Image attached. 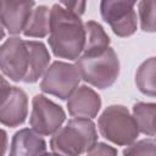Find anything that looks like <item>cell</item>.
Returning <instances> with one entry per match:
<instances>
[{"label": "cell", "instance_id": "6da1fadb", "mask_svg": "<svg viewBox=\"0 0 156 156\" xmlns=\"http://www.w3.org/2000/svg\"><path fill=\"white\" fill-rule=\"evenodd\" d=\"M85 28L79 15L54 5L50 11L49 45L55 56L77 60L84 50Z\"/></svg>", "mask_w": 156, "mask_h": 156}, {"label": "cell", "instance_id": "7a4b0ae2", "mask_svg": "<svg viewBox=\"0 0 156 156\" xmlns=\"http://www.w3.org/2000/svg\"><path fill=\"white\" fill-rule=\"evenodd\" d=\"M98 139L95 124L89 118L76 117L60 128L50 140L54 154L58 155H80L87 152Z\"/></svg>", "mask_w": 156, "mask_h": 156}, {"label": "cell", "instance_id": "3957f363", "mask_svg": "<svg viewBox=\"0 0 156 156\" xmlns=\"http://www.w3.org/2000/svg\"><path fill=\"white\" fill-rule=\"evenodd\" d=\"M76 65L82 78L99 89L111 87L119 74V61L111 48L95 54H83Z\"/></svg>", "mask_w": 156, "mask_h": 156}, {"label": "cell", "instance_id": "277c9868", "mask_svg": "<svg viewBox=\"0 0 156 156\" xmlns=\"http://www.w3.org/2000/svg\"><path fill=\"white\" fill-rule=\"evenodd\" d=\"M98 126L100 134L117 145H130L139 134L134 116L121 105L108 106L99 117Z\"/></svg>", "mask_w": 156, "mask_h": 156}, {"label": "cell", "instance_id": "5b68a950", "mask_svg": "<svg viewBox=\"0 0 156 156\" xmlns=\"http://www.w3.org/2000/svg\"><path fill=\"white\" fill-rule=\"evenodd\" d=\"M80 79L82 74L77 65L55 61L44 73L40 89L65 100L78 88Z\"/></svg>", "mask_w": 156, "mask_h": 156}, {"label": "cell", "instance_id": "8992f818", "mask_svg": "<svg viewBox=\"0 0 156 156\" xmlns=\"http://www.w3.org/2000/svg\"><path fill=\"white\" fill-rule=\"evenodd\" d=\"M0 68L13 82H23L29 69V49L21 38H9L0 48Z\"/></svg>", "mask_w": 156, "mask_h": 156}, {"label": "cell", "instance_id": "52a82bcc", "mask_svg": "<svg viewBox=\"0 0 156 156\" xmlns=\"http://www.w3.org/2000/svg\"><path fill=\"white\" fill-rule=\"evenodd\" d=\"M135 2L136 0H101V16L118 37H129L136 30Z\"/></svg>", "mask_w": 156, "mask_h": 156}, {"label": "cell", "instance_id": "ba28073f", "mask_svg": "<svg viewBox=\"0 0 156 156\" xmlns=\"http://www.w3.org/2000/svg\"><path fill=\"white\" fill-rule=\"evenodd\" d=\"M32 104L33 108L29 118L30 127L41 135L56 133L66 118L62 107L44 95H35Z\"/></svg>", "mask_w": 156, "mask_h": 156}, {"label": "cell", "instance_id": "9c48e42d", "mask_svg": "<svg viewBox=\"0 0 156 156\" xmlns=\"http://www.w3.org/2000/svg\"><path fill=\"white\" fill-rule=\"evenodd\" d=\"M0 96L1 123L7 127H17L22 124L28 113V98L26 93L17 87H11L5 78L1 77Z\"/></svg>", "mask_w": 156, "mask_h": 156}, {"label": "cell", "instance_id": "30bf717a", "mask_svg": "<svg viewBox=\"0 0 156 156\" xmlns=\"http://www.w3.org/2000/svg\"><path fill=\"white\" fill-rule=\"evenodd\" d=\"M35 0H1V23L10 34L23 32Z\"/></svg>", "mask_w": 156, "mask_h": 156}, {"label": "cell", "instance_id": "8fae6325", "mask_svg": "<svg viewBox=\"0 0 156 156\" xmlns=\"http://www.w3.org/2000/svg\"><path fill=\"white\" fill-rule=\"evenodd\" d=\"M101 107L100 96L87 85L77 88L67 101V108L71 116L79 118H94Z\"/></svg>", "mask_w": 156, "mask_h": 156}, {"label": "cell", "instance_id": "7c38bea8", "mask_svg": "<svg viewBox=\"0 0 156 156\" xmlns=\"http://www.w3.org/2000/svg\"><path fill=\"white\" fill-rule=\"evenodd\" d=\"M10 154L12 156L43 155L46 154V144L38 132L24 128L13 135Z\"/></svg>", "mask_w": 156, "mask_h": 156}, {"label": "cell", "instance_id": "4fadbf2b", "mask_svg": "<svg viewBox=\"0 0 156 156\" xmlns=\"http://www.w3.org/2000/svg\"><path fill=\"white\" fill-rule=\"evenodd\" d=\"M27 45L29 49V69L23 82L34 83L46 72L50 55L45 45L40 41L28 40Z\"/></svg>", "mask_w": 156, "mask_h": 156}, {"label": "cell", "instance_id": "5bb4252c", "mask_svg": "<svg viewBox=\"0 0 156 156\" xmlns=\"http://www.w3.org/2000/svg\"><path fill=\"white\" fill-rule=\"evenodd\" d=\"M50 11L46 6L35 7L28 18L23 34L33 38H44L48 35L50 33Z\"/></svg>", "mask_w": 156, "mask_h": 156}, {"label": "cell", "instance_id": "9a60e30c", "mask_svg": "<svg viewBox=\"0 0 156 156\" xmlns=\"http://www.w3.org/2000/svg\"><path fill=\"white\" fill-rule=\"evenodd\" d=\"M84 28H85V44H84L83 54H95L104 51L105 49L108 48L110 38L99 23L94 21H88L87 23H84Z\"/></svg>", "mask_w": 156, "mask_h": 156}, {"label": "cell", "instance_id": "2e32d148", "mask_svg": "<svg viewBox=\"0 0 156 156\" xmlns=\"http://www.w3.org/2000/svg\"><path fill=\"white\" fill-rule=\"evenodd\" d=\"M133 116L141 133L154 136L156 135V104L138 102L133 107Z\"/></svg>", "mask_w": 156, "mask_h": 156}, {"label": "cell", "instance_id": "e0dca14e", "mask_svg": "<svg viewBox=\"0 0 156 156\" xmlns=\"http://www.w3.org/2000/svg\"><path fill=\"white\" fill-rule=\"evenodd\" d=\"M135 83L143 94L156 98V57L147 58L140 65L135 74Z\"/></svg>", "mask_w": 156, "mask_h": 156}, {"label": "cell", "instance_id": "ac0fdd59", "mask_svg": "<svg viewBox=\"0 0 156 156\" xmlns=\"http://www.w3.org/2000/svg\"><path fill=\"white\" fill-rule=\"evenodd\" d=\"M139 20L144 32H156V0H140Z\"/></svg>", "mask_w": 156, "mask_h": 156}, {"label": "cell", "instance_id": "d6986e66", "mask_svg": "<svg viewBox=\"0 0 156 156\" xmlns=\"http://www.w3.org/2000/svg\"><path fill=\"white\" fill-rule=\"evenodd\" d=\"M124 155H156V139H145L130 144L123 150Z\"/></svg>", "mask_w": 156, "mask_h": 156}, {"label": "cell", "instance_id": "ffe728a7", "mask_svg": "<svg viewBox=\"0 0 156 156\" xmlns=\"http://www.w3.org/2000/svg\"><path fill=\"white\" fill-rule=\"evenodd\" d=\"M88 155H117V150L104 144V143H95L88 151Z\"/></svg>", "mask_w": 156, "mask_h": 156}, {"label": "cell", "instance_id": "44dd1931", "mask_svg": "<svg viewBox=\"0 0 156 156\" xmlns=\"http://www.w3.org/2000/svg\"><path fill=\"white\" fill-rule=\"evenodd\" d=\"M60 2L68 10L73 11L77 15H82L85 10V2L87 0H60Z\"/></svg>", "mask_w": 156, "mask_h": 156}, {"label": "cell", "instance_id": "7402d4cb", "mask_svg": "<svg viewBox=\"0 0 156 156\" xmlns=\"http://www.w3.org/2000/svg\"><path fill=\"white\" fill-rule=\"evenodd\" d=\"M6 150V133L5 130H1V150H0V156L4 155Z\"/></svg>", "mask_w": 156, "mask_h": 156}]
</instances>
